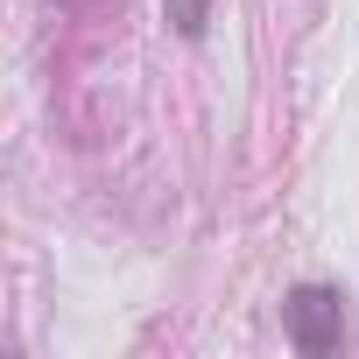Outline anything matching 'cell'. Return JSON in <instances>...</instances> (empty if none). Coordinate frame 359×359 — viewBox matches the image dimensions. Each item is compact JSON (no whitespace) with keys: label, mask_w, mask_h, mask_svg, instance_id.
Masks as SVG:
<instances>
[{"label":"cell","mask_w":359,"mask_h":359,"mask_svg":"<svg viewBox=\"0 0 359 359\" xmlns=\"http://www.w3.org/2000/svg\"><path fill=\"white\" fill-rule=\"evenodd\" d=\"M282 331H289V345L296 352H338V338H345V296L338 289H324V282H303V289H289L282 296Z\"/></svg>","instance_id":"cell-1"},{"label":"cell","mask_w":359,"mask_h":359,"mask_svg":"<svg viewBox=\"0 0 359 359\" xmlns=\"http://www.w3.org/2000/svg\"><path fill=\"white\" fill-rule=\"evenodd\" d=\"M162 22L184 36V43H198V36H205V22H212V0H162Z\"/></svg>","instance_id":"cell-2"}]
</instances>
